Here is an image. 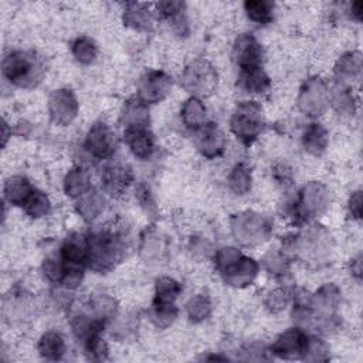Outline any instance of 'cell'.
<instances>
[{"label": "cell", "instance_id": "obj_7", "mask_svg": "<svg viewBox=\"0 0 363 363\" xmlns=\"http://www.w3.org/2000/svg\"><path fill=\"white\" fill-rule=\"evenodd\" d=\"M310 339L298 328L290 329L277 339L276 345L272 346V352L283 359H301L306 356Z\"/></svg>", "mask_w": 363, "mask_h": 363}, {"label": "cell", "instance_id": "obj_6", "mask_svg": "<svg viewBox=\"0 0 363 363\" xmlns=\"http://www.w3.org/2000/svg\"><path fill=\"white\" fill-rule=\"evenodd\" d=\"M85 148L88 152L97 159H108L114 155L116 141L115 134L105 124H96L89 130Z\"/></svg>", "mask_w": 363, "mask_h": 363}, {"label": "cell", "instance_id": "obj_18", "mask_svg": "<svg viewBox=\"0 0 363 363\" xmlns=\"http://www.w3.org/2000/svg\"><path fill=\"white\" fill-rule=\"evenodd\" d=\"M39 351L40 355L48 360L62 359L66 352L64 339L62 335L57 334V332H47L39 342Z\"/></svg>", "mask_w": 363, "mask_h": 363}, {"label": "cell", "instance_id": "obj_28", "mask_svg": "<svg viewBox=\"0 0 363 363\" xmlns=\"http://www.w3.org/2000/svg\"><path fill=\"white\" fill-rule=\"evenodd\" d=\"M97 46L88 37L77 39L73 44V54L81 64H91L97 58Z\"/></svg>", "mask_w": 363, "mask_h": 363}, {"label": "cell", "instance_id": "obj_31", "mask_svg": "<svg viewBox=\"0 0 363 363\" xmlns=\"http://www.w3.org/2000/svg\"><path fill=\"white\" fill-rule=\"evenodd\" d=\"M26 213L32 218H43L48 213L50 210V202L47 196L43 192H33V195L30 196V199L24 204Z\"/></svg>", "mask_w": 363, "mask_h": 363}, {"label": "cell", "instance_id": "obj_23", "mask_svg": "<svg viewBox=\"0 0 363 363\" xmlns=\"http://www.w3.org/2000/svg\"><path fill=\"white\" fill-rule=\"evenodd\" d=\"M182 118H184L185 124L192 128H200L204 125L206 118V108L197 98H191L186 101L182 109Z\"/></svg>", "mask_w": 363, "mask_h": 363}, {"label": "cell", "instance_id": "obj_40", "mask_svg": "<svg viewBox=\"0 0 363 363\" xmlns=\"http://www.w3.org/2000/svg\"><path fill=\"white\" fill-rule=\"evenodd\" d=\"M349 210L355 219H360L362 218V193L360 192H355L352 196H351V200H349Z\"/></svg>", "mask_w": 363, "mask_h": 363}, {"label": "cell", "instance_id": "obj_8", "mask_svg": "<svg viewBox=\"0 0 363 363\" xmlns=\"http://www.w3.org/2000/svg\"><path fill=\"white\" fill-rule=\"evenodd\" d=\"M48 108L54 123L69 125L77 115L78 104L70 89H58L51 94Z\"/></svg>", "mask_w": 363, "mask_h": 363}, {"label": "cell", "instance_id": "obj_22", "mask_svg": "<svg viewBox=\"0 0 363 363\" xmlns=\"http://www.w3.org/2000/svg\"><path fill=\"white\" fill-rule=\"evenodd\" d=\"M124 21L127 26H131L136 30H148L152 28V17H150L149 10L143 5L131 3L124 15Z\"/></svg>", "mask_w": 363, "mask_h": 363}, {"label": "cell", "instance_id": "obj_16", "mask_svg": "<svg viewBox=\"0 0 363 363\" xmlns=\"http://www.w3.org/2000/svg\"><path fill=\"white\" fill-rule=\"evenodd\" d=\"M35 189L26 177H10L5 185V196L15 206H24L26 202L33 195Z\"/></svg>", "mask_w": 363, "mask_h": 363}, {"label": "cell", "instance_id": "obj_29", "mask_svg": "<svg viewBox=\"0 0 363 363\" xmlns=\"http://www.w3.org/2000/svg\"><path fill=\"white\" fill-rule=\"evenodd\" d=\"M103 203L104 200L98 196V193L88 191L85 195L81 196V200L78 203V211L87 220L94 219L101 211Z\"/></svg>", "mask_w": 363, "mask_h": 363}, {"label": "cell", "instance_id": "obj_33", "mask_svg": "<svg viewBox=\"0 0 363 363\" xmlns=\"http://www.w3.org/2000/svg\"><path fill=\"white\" fill-rule=\"evenodd\" d=\"M210 312H211V304L206 296L197 295L189 301L188 315L193 322H200L206 319L210 315Z\"/></svg>", "mask_w": 363, "mask_h": 363}, {"label": "cell", "instance_id": "obj_17", "mask_svg": "<svg viewBox=\"0 0 363 363\" xmlns=\"http://www.w3.org/2000/svg\"><path fill=\"white\" fill-rule=\"evenodd\" d=\"M240 85L247 89L249 93L263 94L269 88V78L261 67L241 70Z\"/></svg>", "mask_w": 363, "mask_h": 363}, {"label": "cell", "instance_id": "obj_35", "mask_svg": "<svg viewBox=\"0 0 363 363\" xmlns=\"http://www.w3.org/2000/svg\"><path fill=\"white\" fill-rule=\"evenodd\" d=\"M241 256L243 254H241L238 250L233 247H224L219 250L216 254V268L222 272V274H224L226 271H229L241 258Z\"/></svg>", "mask_w": 363, "mask_h": 363}, {"label": "cell", "instance_id": "obj_26", "mask_svg": "<svg viewBox=\"0 0 363 363\" xmlns=\"http://www.w3.org/2000/svg\"><path fill=\"white\" fill-rule=\"evenodd\" d=\"M312 306L319 308L321 311H325L326 314H330L334 311L337 306L339 304V291L334 285H325L319 290V292L315 295V299L311 302Z\"/></svg>", "mask_w": 363, "mask_h": 363}, {"label": "cell", "instance_id": "obj_38", "mask_svg": "<svg viewBox=\"0 0 363 363\" xmlns=\"http://www.w3.org/2000/svg\"><path fill=\"white\" fill-rule=\"evenodd\" d=\"M288 301H290V295L285 290H276L269 294L267 306L272 312H278L287 307Z\"/></svg>", "mask_w": 363, "mask_h": 363}, {"label": "cell", "instance_id": "obj_32", "mask_svg": "<svg viewBox=\"0 0 363 363\" xmlns=\"http://www.w3.org/2000/svg\"><path fill=\"white\" fill-rule=\"evenodd\" d=\"M44 276L53 281V283H64L67 274H69V265L64 263V260H54L48 258L44 261L43 265Z\"/></svg>", "mask_w": 363, "mask_h": 363}, {"label": "cell", "instance_id": "obj_13", "mask_svg": "<svg viewBox=\"0 0 363 363\" xmlns=\"http://www.w3.org/2000/svg\"><path fill=\"white\" fill-rule=\"evenodd\" d=\"M89 245L88 238L81 234H73L66 238L62 247V258L70 267H80L88 263Z\"/></svg>", "mask_w": 363, "mask_h": 363}, {"label": "cell", "instance_id": "obj_15", "mask_svg": "<svg viewBox=\"0 0 363 363\" xmlns=\"http://www.w3.org/2000/svg\"><path fill=\"white\" fill-rule=\"evenodd\" d=\"M257 271L258 265L253 258L241 256V258L229 271H226L223 276L229 284L241 287L250 284L257 276Z\"/></svg>", "mask_w": 363, "mask_h": 363}, {"label": "cell", "instance_id": "obj_3", "mask_svg": "<svg viewBox=\"0 0 363 363\" xmlns=\"http://www.w3.org/2000/svg\"><path fill=\"white\" fill-rule=\"evenodd\" d=\"M263 111L254 101L240 104L231 116L230 128L233 134L246 145H251L263 130Z\"/></svg>", "mask_w": 363, "mask_h": 363}, {"label": "cell", "instance_id": "obj_14", "mask_svg": "<svg viewBox=\"0 0 363 363\" xmlns=\"http://www.w3.org/2000/svg\"><path fill=\"white\" fill-rule=\"evenodd\" d=\"M132 182V173L125 166L107 168L103 175V186L111 196H119L128 189Z\"/></svg>", "mask_w": 363, "mask_h": 363}, {"label": "cell", "instance_id": "obj_12", "mask_svg": "<svg viewBox=\"0 0 363 363\" xmlns=\"http://www.w3.org/2000/svg\"><path fill=\"white\" fill-rule=\"evenodd\" d=\"M326 88L321 81H310L301 93L299 105L308 115H321L326 105Z\"/></svg>", "mask_w": 363, "mask_h": 363}, {"label": "cell", "instance_id": "obj_36", "mask_svg": "<svg viewBox=\"0 0 363 363\" xmlns=\"http://www.w3.org/2000/svg\"><path fill=\"white\" fill-rule=\"evenodd\" d=\"M177 315V310L173 304H155L154 310V322L157 326L166 328L169 326Z\"/></svg>", "mask_w": 363, "mask_h": 363}, {"label": "cell", "instance_id": "obj_34", "mask_svg": "<svg viewBox=\"0 0 363 363\" xmlns=\"http://www.w3.org/2000/svg\"><path fill=\"white\" fill-rule=\"evenodd\" d=\"M85 342V349L87 353L89 355V357L93 360H104L107 357L108 353V348L104 342V339L101 338L100 334H94L88 337L87 339H84Z\"/></svg>", "mask_w": 363, "mask_h": 363}, {"label": "cell", "instance_id": "obj_25", "mask_svg": "<svg viewBox=\"0 0 363 363\" xmlns=\"http://www.w3.org/2000/svg\"><path fill=\"white\" fill-rule=\"evenodd\" d=\"M230 188L237 195H246L251 189V173L245 165H236L229 177Z\"/></svg>", "mask_w": 363, "mask_h": 363}, {"label": "cell", "instance_id": "obj_5", "mask_svg": "<svg viewBox=\"0 0 363 363\" xmlns=\"http://www.w3.org/2000/svg\"><path fill=\"white\" fill-rule=\"evenodd\" d=\"M172 88V78L162 71H150L145 74L139 84V100L145 104H155L166 98Z\"/></svg>", "mask_w": 363, "mask_h": 363}, {"label": "cell", "instance_id": "obj_11", "mask_svg": "<svg viewBox=\"0 0 363 363\" xmlns=\"http://www.w3.org/2000/svg\"><path fill=\"white\" fill-rule=\"evenodd\" d=\"M125 141L136 158L146 161L152 157L155 150V139L154 135L148 131V127L127 128Z\"/></svg>", "mask_w": 363, "mask_h": 363}, {"label": "cell", "instance_id": "obj_37", "mask_svg": "<svg viewBox=\"0 0 363 363\" xmlns=\"http://www.w3.org/2000/svg\"><path fill=\"white\" fill-rule=\"evenodd\" d=\"M334 91V105L342 112L353 111V97L351 94V89L345 87H338Z\"/></svg>", "mask_w": 363, "mask_h": 363}, {"label": "cell", "instance_id": "obj_2", "mask_svg": "<svg viewBox=\"0 0 363 363\" xmlns=\"http://www.w3.org/2000/svg\"><path fill=\"white\" fill-rule=\"evenodd\" d=\"M3 74L10 82L28 88L42 81L44 66L35 53L15 51L3 60Z\"/></svg>", "mask_w": 363, "mask_h": 363}, {"label": "cell", "instance_id": "obj_19", "mask_svg": "<svg viewBox=\"0 0 363 363\" xmlns=\"http://www.w3.org/2000/svg\"><path fill=\"white\" fill-rule=\"evenodd\" d=\"M304 146L310 154L319 157L328 146V132L319 124H311L304 134Z\"/></svg>", "mask_w": 363, "mask_h": 363}, {"label": "cell", "instance_id": "obj_42", "mask_svg": "<svg viewBox=\"0 0 363 363\" xmlns=\"http://www.w3.org/2000/svg\"><path fill=\"white\" fill-rule=\"evenodd\" d=\"M352 274L356 278H360V276H362V261H360V257H357L356 260L352 261Z\"/></svg>", "mask_w": 363, "mask_h": 363}, {"label": "cell", "instance_id": "obj_4", "mask_svg": "<svg viewBox=\"0 0 363 363\" xmlns=\"http://www.w3.org/2000/svg\"><path fill=\"white\" fill-rule=\"evenodd\" d=\"M218 84V73L204 60H196L184 74V85L189 93L206 97L213 93Z\"/></svg>", "mask_w": 363, "mask_h": 363}, {"label": "cell", "instance_id": "obj_30", "mask_svg": "<svg viewBox=\"0 0 363 363\" xmlns=\"http://www.w3.org/2000/svg\"><path fill=\"white\" fill-rule=\"evenodd\" d=\"M360 70H362L360 53H349L344 55L337 66V74L339 77L353 78L360 74Z\"/></svg>", "mask_w": 363, "mask_h": 363}, {"label": "cell", "instance_id": "obj_24", "mask_svg": "<svg viewBox=\"0 0 363 363\" xmlns=\"http://www.w3.org/2000/svg\"><path fill=\"white\" fill-rule=\"evenodd\" d=\"M182 287L177 281L169 277L159 278L155 288V304H173V301L180 294Z\"/></svg>", "mask_w": 363, "mask_h": 363}, {"label": "cell", "instance_id": "obj_27", "mask_svg": "<svg viewBox=\"0 0 363 363\" xmlns=\"http://www.w3.org/2000/svg\"><path fill=\"white\" fill-rule=\"evenodd\" d=\"M247 16L260 24H267L272 20V3L263 0H249L245 3Z\"/></svg>", "mask_w": 363, "mask_h": 363}, {"label": "cell", "instance_id": "obj_41", "mask_svg": "<svg viewBox=\"0 0 363 363\" xmlns=\"http://www.w3.org/2000/svg\"><path fill=\"white\" fill-rule=\"evenodd\" d=\"M352 10V16L356 19V20H362V10H363V2H355L351 8Z\"/></svg>", "mask_w": 363, "mask_h": 363}, {"label": "cell", "instance_id": "obj_21", "mask_svg": "<svg viewBox=\"0 0 363 363\" xmlns=\"http://www.w3.org/2000/svg\"><path fill=\"white\" fill-rule=\"evenodd\" d=\"M124 123L127 128L130 127H148L149 115L146 109V104L141 100H131L124 107Z\"/></svg>", "mask_w": 363, "mask_h": 363}, {"label": "cell", "instance_id": "obj_1", "mask_svg": "<svg viewBox=\"0 0 363 363\" xmlns=\"http://www.w3.org/2000/svg\"><path fill=\"white\" fill-rule=\"evenodd\" d=\"M88 264L96 271L112 268L124 254V237L118 230H101L88 238Z\"/></svg>", "mask_w": 363, "mask_h": 363}, {"label": "cell", "instance_id": "obj_10", "mask_svg": "<svg viewBox=\"0 0 363 363\" xmlns=\"http://www.w3.org/2000/svg\"><path fill=\"white\" fill-rule=\"evenodd\" d=\"M197 148L202 155L209 159L220 157L226 148L224 134L215 124L200 127L197 132Z\"/></svg>", "mask_w": 363, "mask_h": 363}, {"label": "cell", "instance_id": "obj_39", "mask_svg": "<svg viewBox=\"0 0 363 363\" xmlns=\"http://www.w3.org/2000/svg\"><path fill=\"white\" fill-rule=\"evenodd\" d=\"M328 346L321 339H311L304 357L308 360H325L328 359Z\"/></svg>", "mask_w": 363, "mask_h": 363}, {"label": "cell", "instance_id": "obj_20", "mask_svg": "<svg viewBox=\"0 0 363 363\" xmlns=\"http://www.w3.org/2000/svg\"><path fill=\"white\" fill-rule=\"evenodd\" d=\"M64 189H66V193L69 196L81 197L88 191H91L89 175L81 168H76V169L70 170V173L67 175L66 182H64Z\"/></svg>", "mask_w": 363, "mask_h": 363}, {"label": "cell", "instance_id": "obj_9", "mask_svg": "<svg viewBox=\"0 0 363 363\" xmlns=\"http://www.w3.org/2000/svg\"><path fill=\"white\" fill-rule=\"evenodd\" d=\"M263 50L251 35H241L234 46V62L240 70L261 67Z\"/></svg>", "mask_w": 363, "mask_h": 363}]
</instances>
